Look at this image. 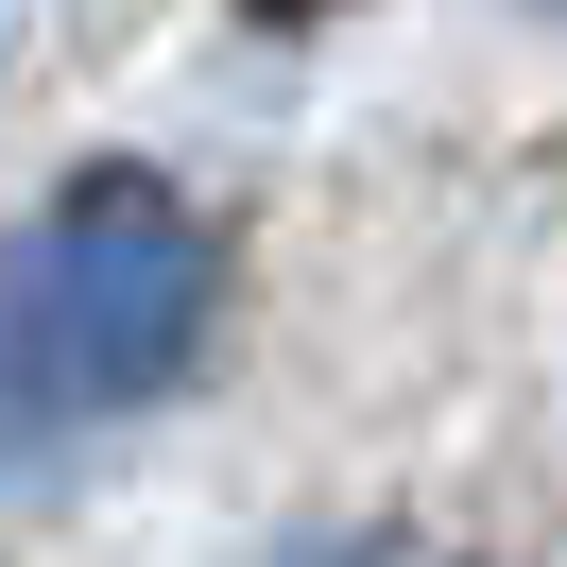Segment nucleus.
Instances as JSON below:
<instances>
[{"label": "nucleus", "mask_w": 567, "mask_h": 567, "mask_svg": "<svg viewBox=\"0 0 567 567\" xmlns=\"http://www.w3.org/2000/svg\"><path fill=\"white\" fill-rule=\"evenodd\" d=\"M189 344V224L155 189H86L35 258H0V430L138 395Z\"/></svg>", "instance_id": "1"}]
</instances>
